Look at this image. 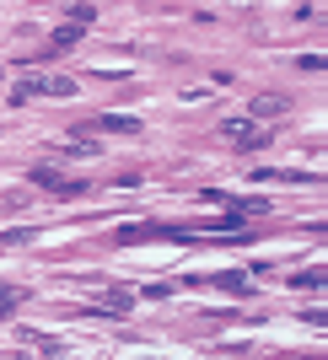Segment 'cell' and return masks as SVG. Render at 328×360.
<instances>
[{
  "label": "cell",
  "mask_w": 328,
  "mask_h": 360,
  "mask_svg": "<svg viewBox=\"0 0 328 360\" xmlns=\"http://www.w3.org/2000/svg\"><path fill=\"white\" fill-rule=\"evenodd\" d=\"M70 91H75L70 75H32L27 70V81H22L11 97H16V103H27V97H70Z\"/></svg>",
  "instance_id": "cell-1"
},
{
  "label": "cell",
  "mask_w": 328,
  "mask_h": 360,
  "mask_svg": "<svg viewBox=\"0 0 328 360\" xmlns=\"http://www.w3.org/2000/svg\"><path fill=\"white\" fill-rule=\"evenodd\" d=\"M226 140L242 146V150H264L269 140H275V129H264V124H253V119H232L226 124Z\"/></svg>",
  "instance_id": "cell-2"
},
{
  "label": "cell",
  "mask_w": 328,
  "mask_h": 360,
  "mask_svg": "<svg viewBox=\"0 0 328 360\" xmlns=\"http://www.w3.org/2000/svg\"><path fill=\"white\" fill-rule=\"evenodd\" d=\"M27 178L38 183V188H49V194H60V199H70V194H81V188H87V183H75V178H60L54 167H32Z\"/></svg>",
  "instance_id": "cell-3"
},
{
  "label": "cell",
  "mask_w": 328,
  "mask_h": 360,
  "mask_svg": "<svg viewBox=\"0 0 328 360\" xmlns=\"http://www.w3.org/2000/svg\"><path fill=\"white\" fill-rule=\"evenodd\" d=\"M151 237H178V231H167V226H156V221H134V226H119V231H113V242H124V248H130V242H151Z\"/></svg>",
  "instance_id": "cell-4"
},
{
  "label": "cell",
  "mask_w": 328,
  "mask_h": 360,
  "mask_svg": "<svg viewBox=\"0 0 328 360\" xmlns=\"http://www.w3.org/2000/svg\"><path fill=\"white\" fill-rule=\"evenodd\" d=\"M81 32H87V27H75V22H65V27H54V32H49V54H54V60H60V54H70V49L75 44H81Z\"/></svg>",
  "instance_id": "cell-5"
},
{
  "label": "cell",
  "mask_w": 328,
  "mask_h": 360,
  "mask_svg": "<svg viewBox=\"0 0 328 360\" xmlns=\"http://www.w3.org/2000/svg\"><path fill=\"white\" fill-rule=\"evenodd\" d=\"M285 108H291L285 91H258L253 97V119H275V113H285Z\"/></svg>",
  "instance_id": "cell-6"
},
{
  "label": "cell",
  "mask_w": 328,
  "mask_h": 360,
  "mask_svg": "<svg viewBox=\"0 0 328 360\" xmlns=\"http://www.w3.org/2000/svg\"><path fill=\"white\" fill-rule=\"evenodd\" d=\"M87 129H113V135H140V124H134V119H124V113H119V119H113V113H108V119H92Z\"/></svg>",
  "instance_id": "cell-7"
},
{
  "label": "cell",
  "mask_w": 328,
  "mask_h": 360,
  "mask_svg": "<svg viewBox=\"0 0 328 360\" xmlns=\"http://www.w3.org/2000/svg\"><path fill=\"white\" fill-rule=\"evenodd\" d=\"M97 301H103V312H113V317H124V312L134 307V301H130V290H108V296H97Z\"/></svg>",
  "instance_id": "cell-8"
},
{
  "label": "cell",
  "mask_w": 328,
  "mask_h": 360,
  "mask_svg": "<svg viewBox=\"0 0 328 360\" xmlns=\"http://www.w3.org/2000/svg\"><path fill=\"white\" fill-rule=\"evenodd\" d=\"M291 285L296 290H317V285H328V269H301V274H291Z\"/></svg>",
  "instance_id": "cell-9"
},
{
  "label": "cell",
  "mask_w": 328,
  "mask_h": 360,
  "mask_svg": "<svg viewBox=\"0 0 328 360\" xmlns=\"http://www.w3.org/2000/svg\"><path fill=\"white\" fill-rule=\"evenodd\" d=\"M215 285H221V290H237V296H253V285H248V280H242V274H221V280H215Z\"/></svg>",
  "instance_id": "cell-10"
},
{
  "label": "cell",
  "mask_w": 328,
  "mask_h": 360,
  "mask_svg": "<svg viewBox=\"0 0 328 360\" xmlns=\"http://www.w3.org/2000/svg\"><path fill=\"white\" fill-rule=\"evenodd\" d=\"M16 312V296H11V290H0V317H11Z\"/></svg>",
  "instance_id": "cell-11"
}]
</instances>
